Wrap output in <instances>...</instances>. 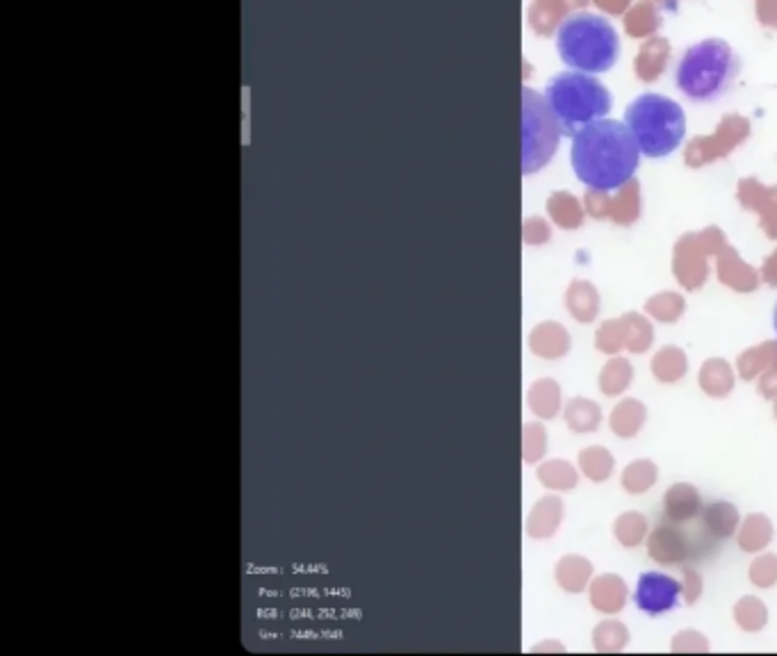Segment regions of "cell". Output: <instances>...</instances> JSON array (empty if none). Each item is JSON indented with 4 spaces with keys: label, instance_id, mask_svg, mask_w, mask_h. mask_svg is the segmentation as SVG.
<instances>
[{
    "label": "cell",
    "instance_id": "cell-1",
    "mask_svg": "<svg viewBox=\"0 0 777 656\" xmlns=\"http://www.w3.org/2000/svg\"><path fill=\"white\" fill-rule=\"evenodd\" d=\"M641 148L625 121L600 119L573 134V172L588 190L615 192L639 169Z\"/></svg>",
    "mask_w": 777,
    "mask_h": 656
},
{
    "label": "cell",
    "instance_id": "cell-2",
    "mask_svg": "<svg viewBox=\"0 0 777 656\" xmlns=\"http://www.w3.org/2000/svg\"><path fill=\"white\" fill-rule=\"evenodd\" d=\"M561 62L582 74H604L620 57V37L611 21L593 12H573L556 28Z\"/></svg>",
    "mask_w": 777,
    "mask_h": 656
},
{
    "label": "cell",
    "instance_id": "cell-3",
    "mask_svg": "<svg viewBox=\"0 0 777 656\" xmlns=\"http://www.w3.org/2000/svg\"><path fill=\"white\" fill-rule=\"evenodd\" d=\"M741 62L722 39H704L684 51L675 66V84L686 98L709 103L721 98L736 80Z\"/></svg>",
    "mask_w": 777,
    "mask_h": 656
},
{
    "label": "cell",
    "instance_id": "cell-4",
    "mask_svg": "<svg viewBox=\"0 0 777 656\" xmlns=\"http://www.w3.org/2000/svg\"><path fill=\"white\" fill-rule=\"evenodd\" d=\"M545 103L554 114L561 133L573 137L577 130L593 121L604 119L611 112L613 98L604 83L582 71H563L550 78L545 87Z\"/></svg>",
    "mask_w": 777,
    "mask_h": 656
},
{
    "label": "cell",
    "instance_id": "cell-5",
    "mask_svg": "<svg viewBox=\"0 0 777 656\" xmlns=\"http://www.w3.org/2000/svg\"><path fill=\"white\" fill-rule=\"evenodd\" d=\"M625 124L648 157L671 155L686 134V114L680 103L652 92L641 94L627 105Z\"/></svg>",
    "mask_w": 777,
    "mask_h": 656
},
{
    "label": "cell",
    "instance_id": "cell-6",
    "mask_svg": "<svg viewBox=\"0 0 777 656\" xmlns=\"http://www.w3.org/2000/svg\"><path fill=\"white\" fill-rule=\"evenodd\" d=\"M523 169L524 174H532L550 160L563 133L547 107L545 96H538L527 87L523 92Z\"/></svg>",
    "mask_w": 777,
    "mask_h": 656
},
{
    "label": "cell",
    "instance_id": "cell-7",
    "mask_svg": "<svg viewBox=\"0 0 777 656\" xmlns=\"http://www.w3.org/2000/svg\"><path fill=\"white\" fill-rule=\"evenodd\" d=\"M680 591V583L672 577H666L662 572H645L639 579L634 601L648 615H659L666 613V611H671L677 604Z\"/></svg>",
    "mask_w": 777,
    "mask_h": 656
},
{
    "label": "cell",
    "instance_id": "cell-8",
    "mask_svg": "<svg viewBox=\"0 0 777 656\" xmlns=\"http://www.w3.org/2000/svg\"><path fill=\"white\" fill-rule=\"evenodd\" d=\"M698 492L691 485L680 483L672 485L666 495V511L672 520H689L698 511Z\"/></svg>",
    "mask_w": 777,
    "mask_h": 656
},
{
    "label": "cell",
    "instance_id": "cell-9",
    "mask_svg": "<svg viewBox=\"0 0 777 656\" xmlns=\"http://www.w3.org/2000/svg\"><path fill=\"white\" fill-rule=\"evenodd\" d=\"M736 522H739V515H736L734 506L725 504V502H716V504L707 506V511H704V524L709 527V532L721 538L732 536Z\"/></svg>",
    "mask_w": 777,
    "mask_h": 656
},
{
    "label": "cell",
    "instance_id": "cell-10",
    "mask_svg": "<svg viewBox=\"0 0 777 656\" xmlns=\"http://www.w3.org/2000/svg\"><path fill=\"white\" fill-rule=\"evenodd\" d=\"M775 328H777V305H775Z\"/></svg>",
    "mask_w": 777,
    "mask_h": 656
}]
</instances>
